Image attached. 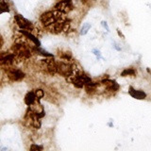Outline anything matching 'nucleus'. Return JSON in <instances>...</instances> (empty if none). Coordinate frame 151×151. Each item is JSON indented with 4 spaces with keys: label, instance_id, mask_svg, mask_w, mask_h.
I'll use <instances>...</instances> for the list:
<instances>
[{
    "label": "nucleus",
    "instance_id": "1",
    "mask_svg": "<svg viewBox=\"0 0 151 151\" xmlns=\"http://www.w3.org/2000/svg\"><path fill=\"white\" fill-rule=\"evenodd\" d=\"M65 18V13L55 9V11H48L42 13L40 16V21L45 27H48L49 26L53 25L54 23L60 20H63Z\"/></svg>",
    "mask_w": 151,
    "mask_h": 151
},
{
    "label": "nucleus",
    "instance_id": "12",
    "mask_svg": "<svg viewBox=\"0 0 151 151\" xmlns=\"http://www.w3.org/2000/svg\"><path fill=\"white\" fill-rule=\"evenodd\" d=\"M137 75L136 70L133 68H127L125 70H123V72L121 73L122 77H129V76H131V77H135Z\"/></svg>",
    "mask_w": 151,
    "mask_h": 151
},
{
    "label": "nucleus",
    "instance_id": "14",
    "mask_svg": "<svg viewBox=\"0 0 151 151\" xmlns=\"http://www.w3.org/2000/svg\"><path fill=\"white\" fill-rule=\"evenodd\" d=\"M96 86H97V83H94V82H91L87 85H85V90H86V92L89 93H92L96 91Z\"/></svg>",
    "mask_w": 151,
    "mask_h": 151
},
{
    "label": "nucleus",
    "instance_id": "20",
    "mask_svg": "<svg viewBox=\"0 0 151 151\" xmlns=\"http://www.w3.org/2000/svg\"><path fill=\"white\" fill-rule=\"evenodd\" d=\"M101 26L104 27V28H105V29L109 32V31H110V27H109V26H108V23L106 22V21H102L101 22Z\"/></svg>",
    "mask_w": 151,
    "mask_h": 151
},
{
    "label": "nucleus",
    "instance_id": "17",
    "mask_svg": "<svg viewBox=\"0 0 151 151\" xmlns=\"http://www.w3.org/2000/svg\"><path fill=\"white\" fill-rule=\"evenodd\" d=\"M35 94H36V98H37V100L39 101V100H41V99L44 97V96H45V92L42 91V89H36L35 90Z\"/></svg>",
    "mask_w": 151,
    "mask_h": 151
},
{
    "label": "nucleus",
    "instance_id": "6",
    "mask_svg": "<svg viewBox=\"0 0 151 151\" xmlns=\"http://www.w3.org/2000/svg\"><path fill=\"white\" fill-rule=\"evenodd\" d=\"M7 75L9 78L12 80V81H18V80H21L25 78V73L23 71L16 69V68H12V67H9L7 70Z\"/></svg>",
    "mask_w": 151,
    "mask_h": 151
},
{
    "label": "nucleus",
    "instance_id": "5",
    "mask_svg": "<svg viewBox=\"0 0 151 151\" xmlns=\"http://www.w3.org/2000/svg\"><path fill=\"white\" fill-rule=\"evenodd\" d=\"M55 9L63 13H69L74 9V4L72 0H60L55 5Z\"/></svg>",
    "mask_w": 151,
    "mask_h": 151
},
{
    "label": "nucleus",
    "instance_id": "13",
    "mask_svg": "<svg viewBox=\"0 0 151 151\" xmlns=\"http://www.w3.org/2000/svg\"><path fill=\"white\" fill-rule=\"evenodd\" d=\"M0 13L9 12V6L6 0H0Z\"/></svg>",
    "mask_w": 151,
    "mask_h": 151
},
{
    "label": "nucleus",
    "instance_id": "3",
    "mask_svg": "<svg viewBox=\"0 0 151 151\" xmlns=\"http://www.w3.org/2000/svg\"><path fill=\"white\" fill-rule=\"evenodd\" d=\"M14 21H15L16 25L20 27V29L24 30H27V31H31L34 28V26L31 22H29L26 19L25 17H23L21 14H15L14 15Z\"/></svg>",
    "mask_w": 151,
    "mask_h": 151
},
{
    "label": "nucleus",
    "instance_id": "4",
    "mask_svg": "<svg viewBox=\"0 0 151 151\" xmlns=\"http://www.w3.org/2000/svg\"><path fill=\"white\" fill-rule=\"evenodd\" d=\"M41 63L42 64V67L46 70L48 74L54 76L58 73V65H57V61L54 60V57H51L50 59L42 60Z\"/></svg>",
    "mask_w": 151,
    "mask_h": 151
},
{
    "label": "nucleus",
    "instance_id": "15",
    "mask_svg": "<svg viewBox=\"0 0 151 151\" xmlns=\"http://www.w3.org/2000/svg\"><path fill=\"white\" fill-rule=\"evenodd\" d=\"M33 50L36 51L37 53H39V54H41V55H42V56H45V57H49V58H51V57H53V55L50 54V53H48V52L45 51V50H44V49H42L40 46H36L35 48H33Z\"/></svg>",
    "mask_w": 151,
    "mask_h": 151
},
{
    "label": "nucleus",
    "instance_id": "16",
    "mask_svg": "<svg viewBox=\"0 0 151 151\" xmlns=\"http://www.w3.org/2000/svg\"><path fill=\"white\" fill-rule=\"evenodd\" d=\"M91 24L90 23H85V24H83V26L81 27V28H80V35H86L87 33H88V31H89V29L91 28Z\"/></svg>",
    "mask_w": 151,
    "mask_h": 151
},
{
    "label": "nucleus",
    "instance_id": "18",
    "mask_svg": "<svg viewBox=\"0 0 151 151\" xmlns=\"http://www.w3.org/2000/svg\"><path fill=\"white\" fill-rule=\"evenodd\" d=\"M44 149V146L42 145H32L30 146V150L34 151V150H39V151H42Z\"/></svg>",
    "mask_w": 151,
    "mask_h": 151
},
{
    "label": "nucleus",
    "instance_id": "19",
    "mask_svg": "<svg viewBox=\"0 0 151 151\" xmlns=\"http://www.w3.org/2000/svg\"><path fill=\"white\" fill-rule=\"evenodd\" d=\"M93 53L96 56V58L98 60H100V59H103V57L101 56V53H100V51L97 50V49H93Z\"/></svg>",
    "mask_w": 151,
    "mask_h": 151
},
{
    "label": "nucleus",
    "instance_id": "7",
    "mask_svg": "<svg viewBox=\"0 0 151 151\" xmlns=\"http://www.w3.org/2000/svg\"><path fill=\"white\" fill-rule=\"evenodd\" d=\"M101 82L103 84H105L106 88L111 92H116V91L119 90V84H118L115 80L110 79V78H109V77L106 78L105 79H102Z\"/></svg>",
    "mask_w": 151,
    "mask_h": 151
},
{
    "label": "nucleus",
    "instance_id": "10",
    "mask_svg": "<svg viewBox=\"0 0 151 151\" xmlns=\"http://www.w3.org/2000/svg\"><path fill=\"white\" fill-rule=\"evenodd\" d=\"M15 57H16L15 54H13V53H12V54H8V55H6V56L2 55L0 61H1V63H2L3 65L9 66V65H11V64L13 63V60H14V59H15Z\"/></svg>",
    "mask_w": 151,
    "mask_h": 151
},
{
    "label": "nucleus",
    "instance_id": "9",
    "mask_svg": "<svg viewBox=\"0 0 151 151\" xmlns=\"http://www.w3.org/2000/svg\"><path fill=\"white\" fill-rule=\"evenodd\" d=\"M19 32H20L22 35L26 36V37H27V39L30 40V41L33 42V44L35 45V46H40V45H41V42L39 41V39H38V38H36L33 34H31L30 31L21 29V30H19Z\"/></svg>",
    "mask_w": 151,
    "mask_h": 151
},
{
    "label": "nucleus",
    "instance_id": "2",
    "mask_svg": "<svg viewBox=\"0 0 151 151\" xmlns=\"http://www.w3.org/2000/svg\"><path fill=\"white\" fill-rule=\"evenodd\" d=\"M57 65H58V74L66 78L75 74L74 66L70 64L69 63H65L63 60H60L59 63H57Z\"/></svg>",
    "mask_w": 151,
    "mask_h": 151
},
{
    "label": "nucleus",
    "instance_id": "11",
    "mask_svg": "<svg viewBox=\"0 0 151 151\" xmlns=\"http://www.w3.org/2000/svg\"><path fill=\"white\" fill-rule=\"evenodd\" d=\"M36 100H37V98H36V94H35L34 91H30V92H28L26 94V96H25V103L27 104V106L33 105Z\"/></svg>",
    "mask_w": 151,
    "mask_h": 151
},
{
    "label": "nucleus",
    "instance_id": "21",
    "mask_svg": "<svg viewBox=\"0 0 151 151\" xmlns=\"http://www.w3.org/2000/svg\"><path fill=\"white\" fill-rule=\"evenodd\" d=\"M117 32H118V35H119V36H121L122 38H125V36L122 34V33L120 32V30H119V29H117Z\"/></svg>",
    "mask_w": 151,
    "mask_h": 151
},
{
    "label": "nucleus",
    "instance_id": "8",
    "mask_svg": "<svg viewBox=\"0 0 151 151\" xmlns=\"http://www.w3.org/2000/svg\"><path fill=\"white\" fill-rule=\"evenodd\" d=\"M129 93L131 97H133L135 99H139V100H143L146 97V93L142 91V90H136L133 87H129Z\"/></svg>",
    "mask_w": 151,
    "mask_h": 151
}]
</instances>
